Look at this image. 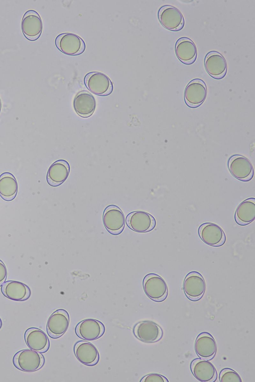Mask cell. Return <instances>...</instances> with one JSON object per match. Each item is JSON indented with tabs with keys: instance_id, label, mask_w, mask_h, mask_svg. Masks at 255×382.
<instances>
[{
	"instance_id": "6da1fadb",
	"label": "cell",
	"mask_w": 255,
	"mask_h": 382,
	"mask_svg": "<svg viewBox=\"0 0 255 382\" xmlns=\"http://www.w3.org/2000/svg\"><path fill=\"white\" fill-rule=\"evenodd\" d=\"M12 362L18 370L32 372L38 370L43 366L44 358L39 352L31 349H24L14 354Z\"/></svg>"
},
{
	"instance_id": "7a4b0ae2",
	"label": "cell",
	"mask_w": 255,
	"mask_h": 382,
	"mask_svg": "<svg viewBox=\"0 0 255 382\" xmlns=\"http://www.w3.org/2000/svg\"><path fill=\"white\" fill-rule=\"evenodd\" d=\"M143 288L145 294L156 302L164 300L168 295V287L164 280L157 274L150 273L143 278Z\"/></svg>"
},
{
	"instance_id": "3957f363",
	"label": "cell",
	"mask_w": 255,
	"mask_h": 382,
	"mask_svg": "<svg viewBox=\"0 0 255 382\" xmlns=\"http://www.w3.org/2000/svg\"><path fill=\"white\" fill-rule=\"evenodd\" d=\"M55 43L61 52L68 55H80L83 53L86 48L83 39L78 35L70 32L58 35L55 38Z\"/></svg>"
},
{
	"instance_id": "277c9868",
	"label": "cell",
	"mask_w": 255,
	"mask_h": 382,
	"mask_svg": "<svg viewBox=\"0 0 255 382\" xmlns=\"http://www.w3.org/2000/svg\"><path fill=\"white\" fill-rule=\"evenodd\" d=\"M84 83L90 92L98 96H108L114 89L110 79L106 74L99 72L87 73L84 77Z\"/></svg>"
},
{
	"instance_id": "5b68a950",
	"label": "cell",
	"mask_w": 255,
	"mask_h": 382,
	"mask_svg": "<svg viewBox=\"0 0 255 382\" xmlns=\"http://www.w3.org/2000/svg\"><path fill=\"white\" fill-rule=\"evenodd\" d=\"M103 222L108 232L112 235H118L124 229L125 217L120 207L115 205H110L104 209Z\"/></svg>"
},
{
	"instance_id": "8992f818",
	"label": "cell",
	"mask_w": 255,
	"mask_h": 382,
	"mask_svg": "<svg viewBox=\"0 0 255 382\" xmlns=\"http://www.w3.org/2000/svg\"><path fill=\"white\" fill-rule=\"evenodd\" d=\"M207 95L205 83L201 79H194L187 85L184 91V100L187 106L196 108L205 101Z\"/></svg>"
},
{
	"instance_id": "52a82bcc",
	"label": "cell",
	"mask_w": 255,
	"mask_h": 382,
	"mask_svg": "<svg viewBox=\"0 0 255 382\" xmlns=\"http://www.w3.org/2000/svg\"><path fill=\"white\" fill-rule=\"evenodd\" d=\"M126 224L131 230L138 233H145L152 230L156 222L155 218L144 211H134L128 214Z\"/></svg>"
},
{
	"instance_id": "ba28073f",
	"label": "cell",
	"mask_w": 255,
	"mask_h": 382,
	"mask_svg": "<svg viewBox=\"0 0 255 382\" xmlns=\"http://www.w3.org/2000/svg\"><path fill=\"white\" fill-rule=\"evenodd\" d=\"M21 28L23 35L28 40H37L43 29L42 20L38 13L33 9L26 11L21 20Z\"/></svg>"
},
{
	"instance_id": "9c48e42d",
	"label": "cell",
	"mask_w": 255,
	"mask_h": 382,
	"mask_svg": "<svg viewBox=\"0 0 255 382\" xmlns=\"http://www.w3.org/2000/svg\"><path fill=\"white\" fill-rule=\"evenodd\" d=\"M183 288L186 296L192 301H197L203 296L206 283L202 275L196 271L189 272L185 277Z\"/></svg>"
},
{
	"instance_id": "30bf717a",
	"label": "cell",
	"mask_w": 255,
	"mask_h": 382,
	"mask_svg": "<svg viewBox=\"0 0 255 382\" xmlns=\"http://www.w3.org/2000/svg\"><path fill=\"white\" fill-rule=\"evenodd\" d=\"M158 17L162 25L169 30L179 31L184 25V19L180 10L170 5L162 6L158 10Z\"/></svg>"
},
{
	"instance_id": "8fae6325",
	"label": "cell",
	"mask_w": 255,
	"mask_h": 382,
	"mask_svg": "<svg viewBox=\"0 0 255 382\" xmlns=\"http://www.w3.org/2000/svg\"><path fill=\"white\" fill-rule=\"evenodd\" d=\"M69 323L70 317L67 311L62 309L56 310L50 316L47 322L48 335L53 339L59 338L66 332Z\"/></svg>"
},
{
	"instance_id": "7c38bea8",
	"label": "cell",
	"mask_w": 255,
	"mask_h": 382,
	"mask_svg": "<svg viewBox=\"0 0 255 382\" xmlns=\"http://www.w3.org/2000/svg\"><path fill=\"white\" fill-rule=\"evenodd\" d=\"M228 167L231 174L237 179L247 182L254 176V169L251 162L240 155L231 156L228 161Z\"/></svg>"
},
{
	"instance_id": "4fadbf2b",
	"label": "cell",
	"mask_w": 255,
	"mask_h": 382,
	"mask_svg": "<svg viewBox=\"0 0 255 382\" xmlns=\"http://www.w3.org/2000/svg\"><path fill=\"white\" fill-rule=\"evenodd\" d=\"M198 234L206 244L212 247H220L224 244L226 235L222 228L211 222H205L198 228Z\"/></svg>"
},
{
	"instance_id": "5bb4252c",
	"label": "cell",
	"mask_w": 255,
	"mask_h": 382,
	"mask_svg": "<svg viewBox=\"0 0 255 382\" xmlns=\"http://www.w3.org/2000/svg\"><path fill=\"white\" fill-rule=\"evenodd\" d=\"M133 332L138 339L145 343L156 342L163 336V331L160 326L150 321L137 323L133 327Z\"/></svg>"
},
{
	"instance_id": "9a60e30c",
	"label": "cell",
	"mask_w": 255,
	"mask_h": 382,
	"mask_svg": "<svg viewBox=\"0 0 255 382\" xmlns=\"http://www.w3.org/2000/svg\"><path fill=\"white\" fill-rule=\"evenodd\" d=\"M105 331L104 325L101 321L93 318L83 320L75 328L76 335L82 339L88 341L99 338Z\"/></svg>"
},
{
	"instance_id": "2e32d148",
	"label": "cell",
	"mask_w": 255,
	"mask_h": 382,
	"mask_svg": "<svg viewBox=\"0 0 255 382\" xmlns=\"http://www.w3.org/2000/svg\"><path fill=\"white\" fill-rule=\"evenodd\" d=\"M204 65L207 73L214 79H221L227 73L226 61L223 56L217 51H210L206 54Z\"/></svg>"
},
{
	"instance_id": "e0dca14e",
	"label": "cell",
	"mask_w": 255,
	"mask_h": 382,
	"mask_svg": "<svg viewBox=\"0 0 255 382\" xmlns=\"http://www.w3.org/2000/svg\"><path fill=\"white\" fill-rule=\"evenodd\" d=\"M190 369L196 379L202 382H213L217 378L214 366L208 360L196 359L191 363Z\"/></svg>"
},
{
	"instance_id": "ac0fdd59",
	"label": "cell",
	"mask_w": 255,
	"mask_h": 382,
	"mask_svg": "<svg viewBox=\"0 0 255 382\" xmlns=\"http://www.w3.org/2000/svg\"><path fill=\"white\" fill-rule=\"evenodd\" d=\"M70 171V165L67 161L60 159L55 161L50 165L47 171V183L51 187L59 186L67 180Z\"/></svg>"
},
{
	"instance_id": "d6986e66",
	"label": "cell",
	"mask_w": 255,
	"mask_h": 382,
	"mask_svg": "<svg viewBox=\"0 0 255 382\" xmlns=\"http://www.w3.org/2000/svg\"><path fill=\"white\" fill-rule=\"evenodd\" d=\"M74 351L78 360L84 365L93 366L99 361V354L97 348L89 342H77L74 346Z\"/></svg>"
},
{
	"instance_id": "ffe728a7",
	"label": "cell",
	"mask_w": 255,
	"mask_h": 382,
	"mask_svg": "<svg viewBox=\"0 0 255 382\" xmlns=\"http://www.w3.org/2000/svg\"><path fill=\"white\" fill-rule=\"evenodd\" d=\"M24 340L29 348L39 353H43L48 351L50 346L49 339L41 330L29 328L24 333Z\"/></svg>"
},
{
	"instance_id": "44dd1931",
	"label": "cell",
	"mask_w": 255,
	"mask_h": 382,
	"mask_svg": "<svg viewBox=\"0 0 255 382\" xmlns=\"http://www.w3.org/2000/svg\"><path fill=\"white\" fill-rule=\"evenodd\" d=\"M96 100L94 96L87 91L78 93L73 100V107L80 116L87 118L91 116L96 108Z\"/></svg>"
},
{
	"instance_id": "7402d4cb",
	"label": "cell",
	"mask_w": 255,
	"mask_h": 382,
	"mask_svg": "<svg viewBox=\"0 0 255 382\" xmlns=\"http://www.w3.org/2000/svg\"><path fill=\"white\" fill-rule=\"evenodd\" d=\"M195 350L198 356L206 360L212 359L216 355L217 344L213 337L208 332H202L196 338Z\"/></svg>"
},
{
	"instance_id": "603a6c76",
	"label": "cell",
	"mask_w": 255,
	"mask_h": 382,
	"mask_svg": "<svg viewBox=\"0 0 255 382\" xmlns=\"http://www.w3.org/2000/svg\"><path fill=\"white\" fill-rule=\"evenodd\" d=\"M1 291L7 298L16 301L26 300L31 294L30 289L27 285L16 281L4 282L1 287Z\"/></svg>"
},
{
	"instance_id": "cb8c5ba5",
	"label": "cell",
	"mask_w": 255,
	"mask_h": 382,
	"mask_svg": "<svg viewBox=\"0 0 255 382\" xmlns=\"http://www.w3.org/2000/svg\"><path fill=\"white\" fill-rule=\"evenodd\" d=\"M175 51L178 59L184 64H191L196 59V46L189 38L183 37L178 39L175 44Z\"/></svg>"
},
{
	"instance_id": "d4e9b609",
	"label": "cell",
	"mask_w": 255,
	"mask_h": 382,
	"mask_svg": "<svg viewBox=\"0 0 255 382\" xmlns=\"http://www.w3.org/2000/svg\"><path fill=\"white\" fill-rule=\"evenodd\" d=\"M255 219V198L250 197L242 201L238 206L235 220L241 226L252 223Z\"/></svg>"
},
{
	"instance_id": "484cf974",
	"label": "cell",
	"mask_w": 255,
	"mask_h": 382,
	"mask_svg": "<svg viewBox=\"0 0 255 382\" xmlns=\"http://www.w3.org/2000/svg\"><path fill=\"white\" fill-rule=\"evenodd\" d=\"M18 191L17 181L10 173L4 172L0 175V196L5 201L15 198Z\"/></svg>"
},
{
	"instance_id": "4316f807",
	"label": "cell",
	"mask_w": 255,
	"mask_h": 382,
	"mask_svg": "<svg viewBox=\"0 0 255 382\" xmlns=\"http://www.w3.org/2000/svg\"><path fill=\"white\" fill-rule=\"evenodd\" d=\"M219 378L221 382H242L239 374L230 368L223 369L220 373Z\"/></svg>"
},
{
	"instance_id": "83f0119b",
	"label": "cell",
	"mask_w": 255,
	"mask_h": 382,
	"mask_svg": "<svg viewBox=\"0 0 255 382\" xmlns=\"http://www.w3.org/2000/svg\"><path fill=\"white\" fill-rule=\"evenodd\" d=\"M141 382H168V380L163 376L158 374H150L143 377Z\"/></svg>"
},
{
	"instance_id": "f1b7e54d",
	"label": "cell",
	"mask_w": 255,
	"mask_h": 382,
	"mask_svg": "<svg viewBox=\"0 0 255 382\" xmlns=\"http://www.w3.org/2000/svg\"><path fill=\"white\" fill-rule=\"evenodd\" d=\"M6 277V268L4 263L0 260V286L4 283Z\"/></svg>"
},
{
	"instance_id": "f546056e",
	"label": "cell",
	"mask_w": 255,
	"mask_h": 382,
	"mask_svg": "<svg viewBox=\"0 0 255 382\" xmlns=\"http://www.w3.org/2000/svg\"><path fill=\"white\" fill-rule=\"evenodd\" d=\"M1 325H2V322H1V319L0 318V329L1 327Z\"/></svg>"
},
{
	"instance_id": "4dcf8cb0",
	"label": "cell",
	"mask_w": 255,
	"mask_h": 382,
	"mask_svg": "<svg viewBox=\"0 0 255 382\" xmlns=\"http://www.w3.org/2000/svg\"><path fill=\"white\" fill-rule=\"evenodd\" d=\"M1 101L0 98V110H1Z\"/></svg>"
}]
</instances>
